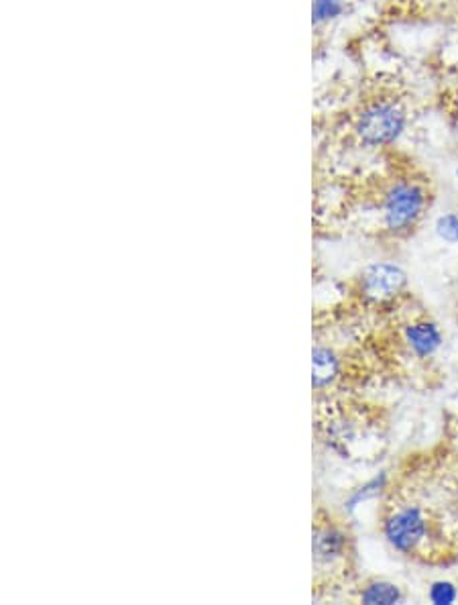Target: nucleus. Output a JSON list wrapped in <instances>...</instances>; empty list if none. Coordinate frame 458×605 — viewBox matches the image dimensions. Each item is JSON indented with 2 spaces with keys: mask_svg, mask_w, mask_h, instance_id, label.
Segmentation results:
<instances>
[{
  "mask_svg": "<svg viewBox=\"0 0 458 605\" xmlns=\"http://www.w3.org/2000/svg\"><path fill=\"white\" fill-rule=\"evenodd\" d=\"M353 536L341 517L318 509L312 528V564L316 589L334 587L349 575Z\"/></svg>",
  "mask_w": 458,
  "mask_h": 605,
  "instance_id": "f257e3e1",
  "label": "nucleus"
},
{
  "mask_svg": "<svg viewBox=\"0 0 458 605\" xmlns=\"http://www.w3.org/2000/svg\"><path fill=\"white\" fill-rule=\"evenodd\" d=\"M430 206V190L416 178H398L381 196V225L389 237H408L420 225Z\"/></svg>",
  "mask_w": 458,
  "mask_h": 605,
  "instance_id": "f03ea898",
  "label": "nucleus"
},
{
  "mask_svg": "<svg viewBox=\"0 0 458 605\" xmlns=\"http://www.w3.org/2000/svg\"><path fill=\"white\" fill-rule=\"evenodd\" d=\"M408 108L396 98H373L353 118L354 141L362 147L381 149L396 145L408 129Z\"/></svg>",
  "mask_w": 458,
  "mask_h": 605,
  "instance_id": "7ed1b4c3",
  "label": "nucleus"
},
{
  "mask_svg": "<svg viewBox=\"0 0 458 605\" xmlns=\"http://www.w3.org/2000/svg\"><path fill=\"white\" fill-rule=\"evenodd\" d=\"M381 535L393 551L406 556L420 554L432 538V520L420 504H398L381 517Z\"/></svg>",
  "mask_w": 458,
  "mask_h": 605,
  "instance_id": "20e7f679",
  "label": "nucleus"
},
{
  "mask_svg": "<svg viewBox=\"0 0 458 605\" xmlns=\"http://www.w3.org/2000/svg\"><path fill=\"white\" fill-rule=\"evenodd\" d=\"M408 288V274L391 261H377L367 265L354 282V292L365 304L381 306L399 298Z\"/></svg>",
  "mask_w": 458,
  "mask_h": 605,
  "instance_id": "39448f33",
  "label": "nucleus"
},
{
  "mask_svg": "<svg viewBox=\"0 0 458 605\" xmlns=\"http://www.w3.org/2000/svg\"><path fill=\"white\" fill-rule=\"evenodd\" d=\"M401 340H404L408 353L416 359H432L440 351L444 334L430 318H414L401 329Z\"/></svg>",
  "mask_w": 458,
  "mask_h": 605,
  "instance_id": "423d86ee",
  "label": "nucleus"
},
{
  "mask_svg": "<svg viewBox=\"0 0 458 605\" xmlns=\"http://www.w3.org/2000/svg\"><path fill=\"white\" fill-rule=\"evenodd\" d=\"M343 373V361L334 349L316 345L312 351V387L314 392H328Z\"/></svg>",
  "mask_w": 458,
  "mask_h": 605,
  "instance_id": "0eeeda50",
  "label": "nucleus"
},
{
  "mask_svg": "<svg viewBox=\"0 0 458 605\" xmlns=\"http://www.w3.org/2000/svg\"><path fill=\"white\" fill-rule=\"evenodd\" d=\"M359 601L365 605H399L404 603V591L398 583L387 579H371L359 589Z\"/></svg>",
  "mask_w": 458,
  "mask_h": 605,
  "instance_id": "6e6552de",
  "label": "nucleus"
},
{
  "mask_svg": "<svg viewBox=\"0 0 458 605\" xmlns=\"http://www.w3.org/2000/svg\"><path fill=\"white\" fill-rule=\"evenodd\" d=\"M389 488V475L385 471H381L375 477H371L369 481H365L362 485H359L357 489L351 491V496L344 499V509L349 514H353L354 509L361 507L362 504H367V501H373L377 498H381L383 493Z\"/></svg>",
  "mask_w": 458,
  "mask_h": 605,
  "instance_id": "1a4fd4ad",
  "label": "nucleus"
},
{
  "mask_svg": "<svg viewBox=\"0 0 458 605\" xmlns=\"http://www.w3.org/2000/svg\"><path fill=\"white\" fill-rule=\"evenodd\" d=\"M346 13V0H312V25H330Z\"/></svg>",
  "mask_w": 458,
  "mask_h": 605,
  "instance_id": "9d476101",
  "label": "nucleus"
},
{
  "mask_svg": "<svg viewBox=\"0 0 458 605\" xmlns=\"http://www.w3.org/2000/svg\"><path fill=\"white\" fill-rule=\"evenodd\" d=\"M428 600L434 605H453L458 600V589L453 581L438 579L428 589Z\"/></svg>",
  "mask_w": 458,
  "mask_h": 605,
  "instance_id": "9b49d317",
  "label": "nucleus"
},
{
  "mask_svg": "<svg viewBox=\"0 0 458 605\" xmlns=\"http://www.w3.org/2000/svg\"><path fill=\"white\" fill-rule=\"evenodd\" d=\"M434 230L444 243L458 245V212L440 214L436 222H434Z\"/></svg>",
  "mask_w": 458,
  "mask_h": 605,
  "instance_id": "f8f14e48",
  "label": "nucleus"
},
{
  "mask_svg": "<svg viewBox=\"0 0 458 605\" xmlns=\"http://www.w3.org/2000/svg\"><path fill=\"white\" fill-rule=\"evenodd\" d=\"M456 186H458V167H456Z\"/></svg>",
  "mask_w": 458,
  "mask_h": 605,
  "instance_id": "ddd939ff",
  "label": "nucleus"
}]
</instances>
